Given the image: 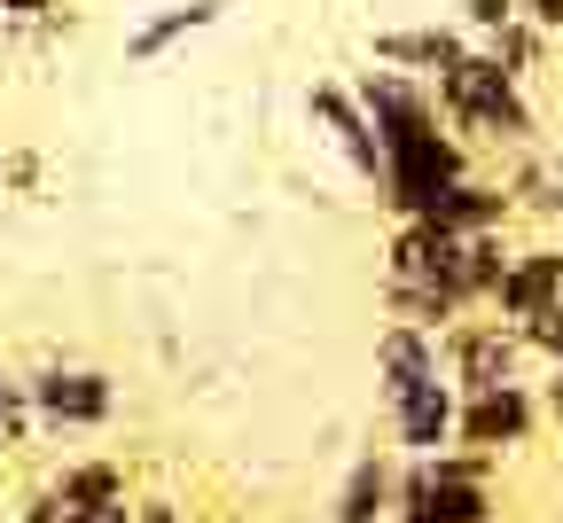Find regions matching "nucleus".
Instances as JSON below:
<instances>
[{"instance_id":"f257e3e1","label":"nucleus","mask_w":563,"mask_h":523,"mask_svg":"<svg viewBox=\"0 0 563 523\" xmlns=\"http://www.w3.org/2000/svg\"><path fill=\"white\" fill-rule=\"evenodd\" d=\"M439 110H446L454 133H477V141H493V148H532V133H540V118H532V102H525V79H517V70H501L485 47H470L446 79H439Z\"/></svg>"},{"instance_id":"f03ea898","label":"nucleus","mask_w":563,"mask_h":523,"mask_svg":"<svg viewBox=\"0 0 563 523\" xmlns=\"http://www.w3.org/2000/svg\"><path fill=\"white\" fill-rule=\"evenodd\" d=\"M462 173H470V148H462V133L439 118V125H422V133H407V141H391V148H384L376 203H384V211H399V219H415V211H431V196H439V188H454Z\"/></svg>"},{"instance_id":"7ed1b4c3","label":"nucleus","mask_w":563,"mask_h":523,"mask_svg":"<svg viewBox=\"0 0 563 523\" xmlns=\"http://www.w3.org/2000/svg\"><path fill=\"white\" fill-rule=\"evenodd\" d=\"M525 359H540L532 336H525V321H454V329H446V376H454L462 391L525 383Z\"/></svg>"},{"instance_id":"20e7f679","label":"nucleus","mask_w":563,"mask_h":523,"mask_svg":"<svg viewBox=\"0 0 563 523\" xmlns=\"http://www.w3.org/2000/svg\"><path fill=\"white\" fill-rule=\"evenodd\" d=\"M540 391L532 383H485V391H462V422H454V445H477V454H517V445L540 430Z\"/></svg>"},{"instance_id":"39448f33","label":"nucleus","mask_w":563,"mask_h":523,"mask_svg":"<svg viewBox=\"0 0 563 523\" xmlns=\"http://www.w3.org/2000/svg\"><path fill=\"white\" fill-rule=\"evenodd\" d=\"M306 118L329 133V148H336V157H344L352 173H361L368 188L384 180V133H376V118L361 110V94H352V87L313 79V87H306Z\"/></svg>"},{"instance_id":"423d86ee","label":"nucleus","mask_w":563,"mask_h":523,"mask_svg":"<svg viewBox=\"0 0 563 523\" xmlns=\"http://www.w3.org/2000/svg\"><path fill=\"white\" fill-rule=\"evenodd\" d=\"M384 414H391V445H399L407 461L446 454V445H454V422H462V383H454V376H431V383H415L407 399H391Z\"/></svg>"},{"instance_id":"0eeeda50","label":"nucleus","mask_w":563,"mask_h":523,"mask_svg":"<svg viewBox=\"0 0 563 523\" xmlns=\"http://www.w3.org/2000/svg\"><path fill=\"white\" fill-rule=\"evenodd\" d=\"M32 407L55 430H102L118 414V383L102 367H47V376H32Z\"/></svg>"},{"instance_id":"6e6552de","label":"nucleus","mask_w":563,"mask_h":523,"mask_svg":"<svg viewBox=\"0 0 563 523\" xmlns=\"http://www.w3.org/2000/svg\"><path fill=\"white\" fill-rule=\"evenodd\" d=\"M431 376H446V329L391 321V329L376 336V391H384V407L407 399L415 383H431Z\"/></svg>"},{"instance_id":"1a4fd4ad","label":"nucleus","mask_w":563,"mask_h":523,"mask_svg":"<svg viewBox=\"0 0 563 523\" xmlns=\"http://www.w3.org/2000/svg\"><path fill=\"white\" fill-rule=\"evenodd\" d=\"M477 47L470 24H407V32H376V63L415 70V79H446V70Z\"/></svg>"},{"instance_id":"9d476101","label":"nucleus","mask_w":563,"mask_h":523,"mask_svg":"<svg viewBox=\"0 0 563 523\" xmlns=\"http://www.w3.org/2000/svg\"><path fill=\"white\" fill-rule=\"evenodd\" d=\"M415 219H439V227H454V235H493V227H509V219H517V196H509V180L462 173L454 188L431 196V211H415Z\"/></svg>"},{"instance_id":"9b49d317","label":"nucleus","mask_w":563,"mask_h":523,"mask_svg":"<svg viewBox=\"0 0 563 523\" xmlns=\"http://www.w3.org/2000/svg\"><path fill=\"white\" fill-rule=\"evenodd\" d=\"M454 258H462V235L454 227H439V219H399V235L384 251V281H439L446 289Z\"/></svg>"},{"instance_id":"f8f14e48","label":"nucleus","mask_w":563,"mask_h":523,"mask_svg":"<svg viewBox=\"0 0 563 523\" xmlns=\"http://www.w3.org/2000/svg\"><path fill=\"white\" fill-rule=\"evenodd\" d=\"M548 305H563V251L540 243V251H517L509 258L501 289H493V313H501V321H532Z\"/></svg>"},{"instance_id":"ddd939ff","label":"nucleus","mask_w":563,"mask_h":523,"mask_svg":"<svg viewBox=\"0 0 563 523\" xmlns=\"http://www.w3.org/2000/svg\"><path fill=\"white\" fill-rule=\"evenodd\" d=\"M329 515L336 523H384V515H399V454H361L344 469Z\"/></svg>"},{"instance_id":"4468645a","label":"nucleus","mask_w":563,"mask_h":523,"mask_svg":"<svg viewBox=\"0 0 563 523\" xmlns=\"http://www.w3.org/2000/svg\"><path fill=\"white\" fill-rule=\"evenodd\" d=\"M509 243H501V227L493 235H462V258H454V274H446V289L462 297V313L470 305H493V289H501V274H509Z\"/></svg>"},{"instance_id":"2eb2a0df","label":"nucleus","mask_w":563,"mask_h":523,"mask_svg":"<svg viewBox=\"0 0 563 523\" xmlns=\"http://www.w3.org/2000/svg\"><path fill=\"white\" fill-rule=\"evenodd\" d=\"M220 24V0H180V9H165V16H150L133 40H125V63H157L165 47H180V40H196V32H211Z\"/></svg>"},{"instance_id":"dca6fc26","label":"nucleus","mask_w":563,"mask_h":523,"mask_svg":"<svg viewBox=\"0 0 563 523\" xmlns=\"http://www.w3.org/2000/svg\"><path fill=\"white\" fill-rule=\"evenodd\" d=\"M384 313L415 321V329H454L462 321V297L439 289V281H384Z\"/></svg>"},{"instance_id":"f3484780","label":"nucleus","mask_w":563,"mask_h":523,"mask_svg":"<svg viewBox=\"0 0 563 523\" xmlns=\"http://www.w3.org/2000/svg\"><path fill=\"white\" fill-rule=\"evenodd\" d=\"M493 63H501V70H517V79H532V70L548 63V24H532V16H509L501 32H485L477 40Z\"/></svg>"},{"instance_id":"a211bd4d","label":"nucleus","mask_w":563,"mask_h":523,"mask_svg":"<svg viewBox=\"0 0 563 523\" xmlns=\"http://www.w3.org/2000/svg\"><path fill=\"white\" fill-rule=\"evenodd\" d=\"M55 492H63L70 508H110V500H125V469H118V461H70V469L55 477Z\"/></svg>"},{"instance_id":"6ab92c4d","label":"nucleus","mask_w":563,"mask_h":523,"mask_svg":"<svg viewBox=\"0 0 563 523\" xmlns=\"http://www.w3.org/2000/svg\"><path fill=\"white\" fill-rule=\"evenodd\" d=\"M509 196H517L525 211H563V180L548 173V157H525V165L509 173Z\"/></svg>"},{"instance_id":"aec40b11","label":"nucleus","mask_w":563,"mask_h":523,"mask_svg":"<svg viewBox=\"0 0 563 523\" xmlns=\"http://www.w3.org/2000/svg\"><path fill=\"white\" fill-rule=\"evenodd\" d=\"M24 414H40V407H32V383H24V391H16V383H0V454H9V445L24 437Z\"/></svg>"},{"instance_id":"412c9836","label":"nucleus","mask_w":563,"mask_h":523,"mask_svg":"<svg viewBox=\"0 0 563 523\" xmlns=\"http://www.w3.org/2000/svg\"><path fill=\"white\" fill-rule=\"evenodd\" d=\"M525 336H532V352H540V359L555 367V359H563V305H548V313H532V321H525Z\"/></svg>"},{"instance_id":"4be33fe9","label":"nucleus","mask_w":563,"mask_h":523,"mask_svg":"<svg viewBox=\"0 0 563 523\" xmlns=\"http://www.w3.org/2000/svg\"><path fill=\"white\" fill-rule=\"evenodd\" d=\"M509 16H525V9H517V0H462V24H470L477 40H485V32H501Z\"/></svg>"},{"instance_id":"5701e85b","label":"nucleus","mask_w":563,"mask_h":523,"mask_svg":"<svg viewBox=\"0 0 563 523\" xmlns=\"http://www.w3.org/2000/svg\"><path fill=\"white\" fill-rule=\"evenodd\" d=\"M70 515H79V508H70V500H63L55 485H47V492H40L32 508H24V523H70Z\"/></svg>"},{"instance_id":"b1692460","label":"nucleus","mask_w":563,"mask_h":523,"mask_svg":"<svg viewBox=\"0 0 563 523\" xmlns=\"http://www.w3.org/2000/svg\"><path fill=\"white\" fill-rule=\"evenodd\" d=\"M70 523H141V515H133V500H110V508H79Z\"/></svg>"},{"instance_id":"393cba45","label":"nucleus","mask_w":563,"mask_h":523,"mask_svg":"<svg viewBox=\"0 0 563 523\" xmlns=\"http://www.w3.org/2000/svg\"><path fill=\"white\" fill-rule=\"evenodd\" d=\"M133 515H141V523H196V515H188V508H173V500H141Z\"/></svg>"},{"instance_id":"a878e982","label":"nucleus","mask_w":563,"mask_h":523,"mask_svg":"<svg viewBox=\"0 0 563 523\" xmlns=\"http://www.w3.org/2000/svg\"><path fill=\"white\" fill-rule=\"evenodd\" d=\"M517 9H525L532 24H548V32H563V0H517Z\"/></svg>"},{"instance_id":"bb28decb","label":"nucleus","mask_w":563,"mask_h":523,"mask_svg":"<svg viewBox=\"0 0 563 523\" xmlns=\"http://www.w3.org/2000/svg\"><path fill=\"white\" fill-rule=\"evenodd\" d=\"M540 407H548V414H555V422H563V359H555V367H548V391H540Z\"/></svg>"},{"instance_id":"cd10ccee","label":"nucleus","mask_w":563,"mask_h":523,"mask_svg":"<svg viewBox=\"0 0 563 523\" xmlns=\"http://www.w3.org/2000/svg\"><path fill=\"white\" fill-rule=\"evenodd\" d=\"M55 0H0V16H47Z\"/></svg>"},{"instance_id":"c85d7f7f","label":"nucleus","mask_w":563,"mask_h":523,"mask_svg":"<svg viewBox=\"0 0 563 523\" xmlns=\"http://www.w3.org/2000/svg\"><path fill=\"white\" fill-rule=\"evenodd\" d=\"M329 523H336V515H329Z\"/></svg>"}]
</instances>
